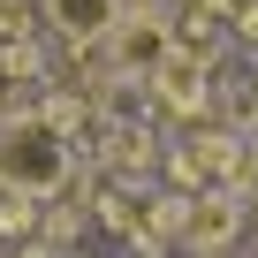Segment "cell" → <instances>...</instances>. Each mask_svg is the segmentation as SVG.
Here are the masks:
<instances>
[{
    "label": "cell",
    "instance_id": "5",
    "mask_svg": "<svg viewBox=\"0 0 258 258\" xmlns=\"http://www.w3.org/2000/svg\"><path fill=\"white\" fill-rule=\"evenodd\" d=\"M235 220H243V205H235L228 190H213V198H190V205H182V243H198V250H220V243H235Z\"/></svg>",
    "mask_w": 258,
    "mask_h": 258
},
{
    "label": "cell",
    "instance_id": "3",
    "mask_svg": "<svg viewBox=\"0 0 258 258\" xmlns=\"http://www.w3.org/2000/svg\"><path fill=\"white\" fill-rule=\"evenodd\" d=\"M145 84H152V99H160L167 114H182V121H198V114L213 106V76H205V61H190V53H167Z\"/></svg>",
    "mask_w": 258,
    "mask_h": 258
},
{
    "label": "cell",
    "instance_id": "6",
    "mask_svg": "<svg viewBox=\"0 0 258 258\" xmlns=\"http://www.w3.org/2000/svg\"><path fill=\"white\" fill-rule=\"evenodd\" d=\"M99 160H106L114 175H145V167H152V129H137V121H106V129H99Z\"/></svg>",
    "mask_w": 258,
    "mask_h": 258
},
{
    "label": "cell",
    "instance_id": "1",
    "mask_svg": "<svg viewBox=\"0 0 258 258\" xmlns=\"http://www.w3.org/2000/svg\"><path fill=\"white\" fill-rule=\"evenodd\" d=\"M76 182V145L69 129L38 114H0V190L8 198H61Z\"/></svg>",
    "mask_w": 258,
    "mask_h": 258
},
{
    "label": "cell",
    "instance_id": "2",
    "mask_svg": "<svg viewBox=\"0 0 258 258\" xmlns=\"http://www.w3.org/2000/svg\"><path fill=\"white\" fill-rule=\"evenodd\" d=\"M106 38H114V53H106V61H114L121 76H152V69L175 53V23H167V16H121Z\"/></svg>",
    "mask_w": 258,
    "mask_h": 258
},
{
    "label": "cell",
    "instance_id": "4",
    "mask_svg": "<svg viewBox=\"0 0 258 258\" xmlns=\"http://www.w3.org/2000/svg\"><path fill=\"white\" fill-rule=\"evenodd\" d=\"M46 23H53V38H61L69 53H91V46L121 23V8H114V0H46Z\"/></svg>",
    "mask_w": 258,
    "mask_h": 258
}]
</instances>
